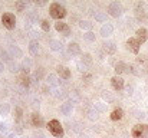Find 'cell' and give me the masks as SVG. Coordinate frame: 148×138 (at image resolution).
<instances>
[{
  "label": "cell",
  "instance_id": "7c38bea8",
  "mask_svg": "<svg viewBox=\"0 0 148 138\" xmlns=\"http://www.w3.org/2000/svg\"><path fill=\"white\" fill-rule=\"evenodd\" d=\"M56 72H58V75H59L62 79H65V81L71 78V71H69V68H66V66L59 65V66L56 68Z\"/></svg>",
  "mask_w": 148,
  "mask_h": 138
},
{
  "label": "cell",
  "instance_id": "c3c4849f",
  "mask_svg": "<svg viewBox=\"0 0 148 138\" xmlns=\"http://www.w3.org/2000/svg\"><path fill=\"white\" fill-rule=\"evenodd\" d=\"M7 138H17V134H14V133H10V134L7 135Z\"/></svg>",
  "mask_w": 148,
  "mask_h": 138
},
{
  "label": "cell",
  "instance_id": "ee69618b",
  "mask_svg": "<svg viewBox=\"0 0 148 138\" xmlns=\"http://www.w3.org/2000/svg\"><path fill=\"white\" fill-rule=\"evenodd\" d=\"M14 134H23V128L20 125H16L14 127Z\"/></svg>",
  "mask_w": 148,
  "mask_h": 138
},
{
  "label": "cell",
  "instance_id": "d6a6232c",
  "mask_svg": "<svg viewBox=\"0 0 148 138\" xmlns=\"http://www.w3.org/2000/svg\"><path fill=\"white\" fill-rule=\"evenodd\" d=\"M14 6H16V9H17V12H23V10L26 9V1H22V0H17V1L14 3Z\"/></svg>",
  "mask_w": 148,
  "mask_h": 138
},
{
  "label": "cell",
  "instance_id": "e575fe53",
  "mask_svg": "<svg viewBox=\"0 0 148 138\" xmlns=\"http://www.w3.org/2000/svg\"><path fill=\"white\" fill-rule=\"evenodd\" d=\"M79 99H81V96H79V93H78V92H76V91H73V92H72V93H71V101H69V102H72V104H75V102H78Z\"/></svg>",
  "mask_w": 148,
  "mask_h": 138
},
{
  "label": "cell",
  "instance_id": "681fc988",
  "mask_svg": "<svg viewBox=\"0 0 148 138\" xmlns=\"http://www.w3.org/2000/svg\"><path fill=\"white\" fill-rule=\"evenodd\" d=\"M3 71H4V63L0 62V73H3Z\"/></svg>",
  "mask_w": 148,
  "mask_h": 138
},
{
  "label": "cell",
  "instance_id": "8fae6325",
  "mask_svg": "<svg viewBox=\"0 0 148 138\" xmlns=\"http://www.w3.org/2000/svg\"><path fill=\"white\" fill-rule=\"evenodd\" d=\"M112 32H114V26H112L111 23H103L102 27H101V30H99V33H101L102 38H108V36H111Z\"/></svg>",
  "mask_w": 148,
  "mask_h": 138
},
{
  "label": "cell",
  "instance_id": "484cf974",
  "mask_svg": "<svg viewBox=\"0 0 148 138\" xmlns=\"http://www.w3.org/2000/svg\"><path fill=\"white\" fill-rule=\"evenodd\" d=\"M106 108H108V104H105V102H95L94 104V109L97 111V112H105L106 111Z\"/></svg>",
  "mask_w": 148,
  "mask_h": 138
},
{
  "label": "cell",
  "instance_id": "5b68a950",
  "mask_svg": "<svg viewBox=\"0 0 148 138\" xmlns=\"http://www.w3.org/2000/svg\"><path fill=\"white\" fill-rule=\"evenodd\" d=\"M108 13H109V16H112V17H119V16L122 14V6H121V3H118V1L109 3V6H108Z\"/></svg>",
  "mask_w": 148,
  "mask_h": 138
},
{
  "label": "cell",
  "instance_id": "d6986e66",
  "mask_svg": "<svg viewBox=\"0 0 148 138\" xmlns=\"http://www.w3.org/2000/svg\"><path fill=\"white\" fill-rule=\"evenodd\" d=\"M9 53H10L12 58H23V52H22V49H20L19 46H14V45L10 46Z\"/></svg>",
  "mask_w": 148,
  "mask_h": 138
},
{
  "label": "cell",
  "instance_id": "b9f144b4",
  "mask_svg": "<svg viewBox=\"0 0 148 138\" xmlns=\"http://www.w3.org/2000/svg\"><path fill=\"white\" fill-rule=\"evenodd\" d=\"M42 92H43V93H52V92H50V87L48 85V84L42 87Z\"/></svg>",
  "mask_w": 148,
  "mask_h": 138
},
{
  "label": "cell",
  "instance_id": "ac0fdd59",
  "mask_svg": "<svg viewBox=\"0 0 148 138\" xmlns=\"http://www.w3.org/2000/svg\"><path fill=\"white\" fill-rule=\"evenodd\" d=\"M19 81H20V85L25 87V88H29L30 84H32V78H30L29 75H26V73H20Z\"/></svg>",
  "mask_w": 148,
  "mask_h": 138
},
{
  "label": "cell",
  "instance_id": "30bf717a",
  "mask_svg": "<svg viewBox=\"0 0 148 138\" xmlns=\"http://www.w3.org/2000/svg\"><path fill=\"white\" fill-rule=\"evenodd\" d=\"M68 53H69L71 56H78V55H81L82 52H81V46H79V43L71 42V43L68 45Z\"/></svg>",
  "mask_w": 148,
  "mask_h": 138
},
{
  "label": "cell",
  "instance_id": "cb8c5ba5",
  "mask_svg": "<svg viewBox=\"0 0 148 138\" xmlns=\"http://www.w3.org/2000/svg\"><path fill=\"white\" fill-rule=\"evenodd\" d=\"M45 75H46L45 68H38V69L35 71V73H33V78H35V81H42V79L45 78Z\"/></svg>",
  "mask_w": 148,
  "mask_h": 138
},
{
  "label": "cell",
  "instance_id": "1f68e13d",
  "mask_svg": "<svg viewBox=\"0 0 148 138\" xmlns=\"http://www.w3.org/2000/svg\"><path fill=\"white\" fill-rule=\"evenodd\" d=\"M98 114H99V112H97V111L92 108L91 111H88V118H89L91 121H97V119H98V117H99Z\"/></svg>",
  "mask_w": 148,
  "mask_h": 138
},
{
  "label": "cell",
  "instance_id": "5bb4252c",
  "mask_svg": "<svg viewBox=\"0 0 148 138\" xmlns=\"http://www.w3.org/2000/svg\"><path fill=\"white\" fill-rule=\"evenodd\" d=\"M30 121H32V124H33V127H42L43 125V118H42V115L40 114H38V112H33L32 114V117H30Z\"/></svg>",
  "mask_w": 148,
  "mask_h": 138
},
{
  "label": "cell",
  "instance_id": "f546056e",
  "mask_svg": "<svg viewBox=\"0 0 148 138\" xmlns=\"http://www.w3.org/2000/svg\"><path fill=\"white\" fill-rule=\"evenodd\" d=\"M1 62H3V63H4V62H6V63H10V62H12V56H10L9 52H6V50L1 52Z\"/></svg>",
  "mask_w": 148,
  "mask_h": 138
},
{
  "label": "cell",
  "instance_id": "7bdbcfd3",
  "mask_svg": "<svg viewBox=\"0 0 148 138\" xmlns=\"http://www.w3.org/2000/svg\"><path fill=\"white\" fill-rule=\"evenodd\" d=\"M85 68H86V66H85V65H84L82 62H78V69H79L81 72H84V73H85V71H86Z\"/></svg>",
  "mask_w": 148,
  "mask_h": 138
},
{
  "label": "cell",
  "instance_id": "7402d4cb",
  "mask_svg": "<svg viewBox=\"0 0 148 138\" xmlns=\"http://www.w3.org/2000/svg\"><path fill=\"white\" fill-rule=\"evenodd\" d=\"M81 62L85 65V66H91L94 59H92V55L91 53H82L81 55Z\"/></svg>",
  "mask_w": 148,
  "mask_h": 138
},
{
  "label": "cell",
  "instance_id": "277c9868",
  "mask_svg": "<svg viewBox=\"0 0 148 138\" xmlns=\"http://www.w3.org/2000/svg\"><path fill=\"white\" fill-rule=\"evenodd\" d=\"M134 138H148V125L145 124H137L132 131H131Z\"/></svg>",
  "mask_w": 148,
  "mask_h": 138
},
{
  "label": "cell",
  "instance_id": "f5cc1de1",
  "mask_svg": "<svg viewBox=\"0 0 148 138\" xmlns=\"http://www.w3.org/2000/svg\"><path fill=\"white\" fill-rule=\"evenodd\" d=\"M145 71H147V73H148V63L145 65Z\"/></svg>",
  "mask_w": 148,
  "mask_h": 138
},
{
  "label": "cell",
  "instance_id": "4fadbf2b",
  "mask_svg": "<svg viewBox=\"0 0 148 138\" xmlns=\"http://www.w3.org/2000/svg\"><path fill=\"white\" fill-rule=\"evenodd\" d=\"M72 111H73V104L72 102H63V104H60V112L63 114V115H71L72 114Z\"/></svg>",
  "mask_w": 148,
  "mask_h": 138
},
{
  "label": "cell",
  "instance_id": "603a6c76",
  "mask_svg": "<svg viewBox=\"0 0 148 138\" xmlns=\"http://www.w3.org/2000/svg\"><path fill=\"white\" fill-rule=\"evenodd\" d=\"M52 95L55 96V98H58V99H63V98H66L68 96V93L65 89H62V88H55L53 91H52Z\"/></svg>",
  "mask_w": 148,
  "mask_h": 138
},
{
  "label": "cell",
  "instance_id": "f35d334b",
  "mask_svg": "<svg viewBox=\"0 0 148 138\" xmlns=\"http://www.w3.org/2000/svg\"><path fill=\"white\" fill-rule=\"evenodd\" d=\"M33 138H45V134H43L40 130H36V131L33 133Z\"/></svg>",
  "mask_w": 148,
  "mask_h": 138
},
{
  "label": "cell",
  "instance_id": "bcb514c9",
  "mask_svg": "<svg viewBox=\"0 0 148 138\" xmlns=\"http://www.w3.org/2000/svg\"><path fill=\"white\" fill-rule=\"evenodd\" d=\"M60 53H62V59H65V60H68V59H69V53H65L63 50H62Z\"/></svg>",
  "mask_w": 148,
  "mask_h": 138
},
{
  "label": "cell",
  "instance_id": "7dc6e473",
  "mask_svg": "<svg viewBox=\"0 0 148 138\" xmlns=\"http://www.w3.org/2000/svg\"><path fill=\"white\" fill-rule=\"evenodd\" d=\"M125 89H127V93H130V95H131V93H132V91H134V88H132L131 85H128Z\"/></svg>",
  "mask_w": 148,
  "mask_h": 138
},
{
  "label": "cell",
  "instance_id": "52a82bcc",
  "mask_svg": "<svg viewBox=\"0 0 148 138\" xmlns=\"http://www.w3.org/2000/svg\"><path fill=\"white\" fill-rule=\"evenodd\" d=\"M55 29H56L58 32H60L63 36H69V35H71V27H69L68 23L58 22V23H55Z\"/></svg>",
  "mask_w": 148,
  "mask_h": 138
},
{
  "label": "cell",
  "instance_id": "9a60e30c",
  "mask_svg": "<svg viewBox=\"0 0 148 138\" xmlns=\"http://www.w3.org/2000/svg\"><path fill=\"white\" fill-rule=\"evenodd\" d=\"M103 52L108 53V55H114L116 52V45L115 42H103Z\"/></svg>",
  "mask_w": 148,
  "mask_h": 138
},
{
  "label": "cell",
  "instance_id": "8d00e7d4",
  "mask_svg": "<svg viewBox=\"0 0 148 138\" xmlns=\"http://www.w3.org/2000/svg\"><path fill=\"white\" fill-rule=\"evenodd\" d=\"M103 99L106 101V104H111V102L114 101V96H112L109 92H106V93H103Z\"/></svg>",
  "mask_w": 148,
  "mask_h": 138
},
{
  "label": "cell",
  "instance_id": "d590c367",
  "mask_svg": "<svg viewBox=\"0 0 148 138\" xmlns=\"http://www.w3.org/2000/svg\"><path fill=\"white\" fill-rule=\"evenodd\" d=\"M14 112H16V121L19 122V121L22 119V115H23V111H22V108H20V106H16V108H14Z\"/></svg>",
  "mask_w": 148,
  "mask_h": 138
},
{
  "label": "cell",
  "instance_id": "ba28073f",
  "mask_svg": "<svg viewBox=\"0 0 148 138\" xmlns=\"http://www.w3.org/2000/svg\"><path fill=\"white\" fill-rule=\"evenodd\" d=\"M111 85H112V88L115 89V91H122L124 89V79L121 78V76H118V75H115L112 79H111Z\"/></svg>",
  "mask_w": 148,
  "mask_h": 138
},
{
  "label": "cell",
  "instance_id": "44dd1931",
  "mask_svg": "<svg viewBox=\"0 0 148 138\" xmlns=\"http://www.w3.org/2000/svg\"><path fill=\"white\" fill-rule=\"evenodd\" d=\"M49 47H50V50H53V52H62V49H63L62 43L59 41H55V39L49 41Z\"/></svg>",
  "mask_w": 148,
  "mask_h": 138
},
{
  "label": "cell",
  "instance_id": "ab89813d",
  "mask_svg": "<svg viewBox=\"0 0 148 138\" xmlns=\"http://www.w3.org/2000/svg\"><path fill=\"white\" fill-rule=\"evenodd\" d=\"M7 128L9 125L6 122H0V133H7Z\"/></svg>",
  "mask_w": 148,
  "mask_h": 138
},
{
  "label": "cell",
  "instance_id": "4316f807",
  "mask_svg": "<svg viewBox=\"0 0 148 138\" xmlns=\"http://www.w3.org/2000/svg\"><path fill=\"white\" fill-rule=\"evenodd\" d=\"M79 27L84 29V30L91 32V29H92V23H91L89 20H79Z\"/></svg>",
  "mask_w": 148,
  "mask_h": 138
},
{
  "label": "cell",
  "instance_id": "d4e9b609",
  "mask_svg": "<svg viewBox=\"0 0 148 138\" xmlns=\"http://www.w3.org/2000/svg\"><path fill=\"white\" fill-rule=\"evenodd\" d=\"M122 117H124V111H122L121 108L114 109V111H112V114H111V119H112V121H119Z\"/></svg>",
  "mask_w": 148,
  "mask_h": 138
},
{
  "label": "cell",
  "instance_id": "9c48e42d",
  "mask_svg": "<svg viewBox=\"0 0 148 138\" xmlns=\"http://www.w3.org/2000/svg\"><path fill=\"white\" fill-rule=\"evenodd\" d=\"M135 35H137V36H135V39H137L141 45H143V43L148 39V30L145 29V27H140V29H137Z\"/></svg>",
  "mask_w": 148,
  "mask_h": 138
},
{
  "label": "cell",
  "instance_id": "3957f363",
  "mask_svg": "<svg viewBox=\"0 0 148 138\" xmlns=\"http://www.w3.org/2000/svg\"><path fill=\"white\" fill-rule=\"evenodd\" d=\"M1 23H3V26H4L6 29H9V30L14 29V26H16V17H14V14L10 13V12L3 13V14H1Z\"/></svg>",
  "mask_w": 148,
  "mask_h": 138
},
{
  "label": "cell",
  "instance_id": "f907efd6",
  "mask_svg": "<svg viewBox=\"0 0 148 138\" xmlns=\"http://www.w3.org/2000/svg\"><path fill=\"white\" fill-rule=\"evenodd\" d=\"M35 4H36V6H43V4H45V1H38V0H36V1H35Z\"/></svg>",
  "mask_w": 148,
  "mask_h": 138
},
{
  "label": "cell",
  "instance_id": "4dcf8cb0",
  "mask_svg": "<svg viewBox=\"0 0 148 138\" xmlns=\"http://www.w3.org/2000/svg\"><path fill=\"white\" fill-rule=\"evenodd\" d=\"M40 27H42V30H43V32H49V30H50V23H49V20H46V19L40 20Z\"/></svg>",
  "mask_w": 148,
  "mask_h": 138
},
{
  "label": "cell",
  "instance_id": "8992f818",
  "mask_svg": "<svg viewBox=\"0 0 148 138\" xmlns=\"http://www.w3.org/2000/svg\"><path fill=\"white\" fill-rule=\"evenodd\" d=\"M127 47L134 53V55H138L140 53V47H141V43L135 39V38H130L127 41Z\"/></svg>",
  "mask_w": 148,
  "mask_h": 138
},
{
  "label": "cell",
  "instance_id": "2e32d148",
  "mask_svg": "<svg viewBox=\"0 0 148 138\" xmlns=\"http://www.w3.org/2000/svg\"><path fill=\"white\" fill-rule=\"evenodd\" d=\"M29 53H30L32 56H36V55L39 53V42H38L36 39H32V41L29 42Z\"/></svg>",
  "mask_w": 148,
  "mask_h": 138
},
{
  "label": "cell",
  "instance_id": "836d02e7",
  "mask_svg": "<svg viewBox=\"0 0 148 138\" xmlns=\"http://www.w3.org/2000/svg\"><path fill=\"white\" fill-rule=\"evenodd\" d=\"M84 39H85L86 42H95V33H94V32H86V33L84 35Z\"/></svg>",
  "mask_w": 148,
  "mask_h": 138
},
{
  "label": "cell",
  "instance_id": "e0dca14e",
  "mask_svg": "<svg viewBox=\"0 0 148 138\" xmlns=\"http://www.w3.org/2000/svg\"><path fill=\"white\" fill-rule=\"evenodd\" d=\"M127 68H128V65H127L125 62H116L115 66H114V71H115V73L119 76L121 73L127 72Z\"/></svg>",
  "mask_w": 148,
  "mask_h": 138
},
{
  "label": "cell",
  "instance_id": "f6af8a7d",
  "mask_svg": "<svg viewBox=\"0 0 148 138\" xmlns=\"http://www.w3.org/2000/svg\"><path fill=\"white\" fill-rule=\"evenodd\" d=\"M82 78H84L85 81H91V79H92V75H91V73H86V72H85V73L82 75Z\"/></svg>",
  "mask_w": 148,
  "mask_h": 138
},
{
  "label": "cell",
  "instance_id": "f1b7e54d",
  "mask_svg": "<svg viewBox=\"0 0 148 138\" xmlns=\"http://www.w3.org/2000/svg\"><path fill=\"white\" fill-rule=\"evenodd\" d=\"M10 112V105L9 104H0V115H9Z\"/></svg>",
  "mask_w": 148,
  "mask_h": 138
},
{
  "label": "cell",
  "instance_id": "74e56055",
  "mask_svg": "<svg viewBox=\"0 0 148 138\" xmlns=\"http://www.w3.org/2000/svg\"><path fill=\"white\" fill-rule=\"evenodd\" d=\"M22 66H25V68H29V69H30V66H32V60H30L29 58H25V59H23Z\"/></svg>",
  "mask_w": 148,
  "mask_h": 138
},
{
  "label": "cell",
  "instance_id": "816d5d0a",
  "mask_svg": "<svg viewBox=\"0 0 148 138\" xmlns=\"http://www.w3.org/2000/svg\"><path fill=\"white\" fill-rule=\"evenodd\" d=\"M79 138H89L86 134H79Z\"/></svg>",
  "mask_w": 148,
  "mask_h": 138
},
{
  "label": "cell",
  "instance_id": "7a4b0ae2",
  "mask_svg": "<svg viewBox=\"0 0 148 138\" xmlns=\"http://www.w3.org/2000/svg\"><path fill=\"white\" fill-rule=\"evenodd\" d=\"M48 130L55 138H63L65 131H63V128H62V125L58 119H50L48 122Z\"/></svg>",
  "mask_w": 148,
  "mask_h": 138
},
{
  "label": "cell",
  "instance_id": "60d3db41",
  "mask_svg": "<svg viewBox=\"0 0 148 138\" xmlns=\"http://www.w3.org/2000/svg\"><path fill=\"white\" fill-rule=\"evenodd\" d=\"M137 60H138V63H145V65L148 63V60H147V58H145V56H138V58H137Z\"/></svg>",
  "mask_w": 148,
  "mask_h": 138
},
{
  "label": "cell",
  "instance_id": "83f0119b",
  "mask_svg": "<svg viewBox=\"0 0 148 138\" xmlns=\"http://www.w3.org/2000/svg\"><path fill=\"white\" fill-rule=\"evenodd\" d=\"M94 17H95V20H97V22H99V23L106 22V14H105L103 12H95Z\"/></svg>",
  "mask_w": 148,
  "mask_h": 138
},
{
  "label": "cell",
  "instance_id": "6da1fadb",
  "mask_svg": "<svg viewBox=\"0 0 148 138\" xmlns=\"http://www.w3.org/2000/svg\"><path fill=\"white\" fill-rule=\"evenodd\" d=\"M49 14L52 19H56L60 22V19H63L66 16V9L60 3H52L49 6Z\"/></svg>",
  "mask_w": 148,
  "mask_h": 138
},
{
  "label": "cell",
  "instance_id": "ffe728a7",
  "mask_svg": "<svg viewBox=\"0 0 148 138\" xmlns=\"http://www.w3.org/2000/svg\"><path fill=\"white\" fill-rule=\"evenodd\" d=\"M46 84H48L49 87H58V85L60 84V81L58 79V76H56V75L49 73V75L46 76Z\"/></svg>",
  "mask_w": 148,
  "mask_h": 138
}]
</instances>
